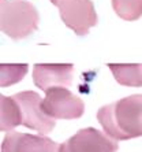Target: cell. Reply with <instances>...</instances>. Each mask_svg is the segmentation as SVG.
<instances>
[{"label": "cell", "mask_w": 142, "mask_h": 152, "mask_svg": "<svg viewBox=\"0 0 142 152\" xmlns=\"http://www.w3.org/2000/svg\"><path fill=\"white\" fill-rule=\"evenodd\" d=\"M101 127L116 141L142 136V95L128 97L101 107L97 113Z\"/></svg>", "instance_id": "6da1fadb"}, {"label": "cell", "mask_w": 142, "mask_h": 152, "mask_svg": "<svg viewBox=\"0 0 142 152\" xmlns=\"http://www.w3.org/2000/svg\"><path fill=\"white\" fill-rule=\"evenodd\" d=\"M38 21V11L28 0H0V28L12 40L30 36Z\"/></svg>", "instance_id": "7a4b0ae2"}, {"label": "cell", "mask_w": 142, "mask_h": 152, "mask_svg": "<svg viewBox=\"0 0 142 152\" xmlns=\"http://www.w3.org/2000/svg\"><path fill=\"white\" fill-rule=\"evenodd\" d=\"M43 110L53 119H78L85 113V104L66 86H53L45 92Z\"/></svg>", "instance_id": "3957f363"}, {"label": "cell", "mask_w": 142, "mask_h": 152, "mask_svg": "<svg viewBox=\"0 0 142 152\" xmlns=\"http://www.w3.org/2000/svg\"><path fill=\"white\" fill-rule=\"evenodd\" d=\"M15 102L19 104L22 113V125L32 130L38 132L40 134H48L53 130L56 125V119L51 118L43 110V99L38 93L28 91L19 92L12 96Z\"/></svg>", "instance_id": "277c9868"}, {"label": "cell", "mask_w": 142, "mask_h": 152, "mask_svg": "<svg viewBox=\"0 0 142 152\" xmlns=\"http://www.w3.org/2000/svg\"><path fill=\"white\" fill-rule=\"evenodd\" d=\"M57 8L64 25L78 36H86L89 29L97 23L92 0H60Z\"/></svg>", "instance_id": "5b68a950"}, {"label": "cell", "mask_w": 142, "mask_h": 152, "mask_svg": "<svg viewBox=\"0 0 142 152\" xmlns=\"http://www.w3.org/2000/svg\"><path fill=\"white\" fill-rule=\"evenodd\" d=\"M116 140L94 127H85L59 145V152H117Z\"/></svg>", "instance_id": "8992f818"}, {"label": "cell", "mask_w": 142, "mask_h": 152, "mask_svg": "<svg viewBox=\"0 0 142 152\" xmlns=\"http://www.w3.org/2000/svg\"><path fill=\"white\" fill-rule=\"evenodd\" d=\"M74 77V66L71 63H37L33 69V81L41 91L46 92L53 86H70Z\"/></svg>", "instance_id": "52a82bcc"}, {"label": "cell", "mask_w": 142, "mask_h": 152, "mask_svg": "<svg viewBox=\"0 0 142 152\" xmlns=\"http://www.w3.org/2000/svg\"><path fill=\"white\" fill-rule=\"evenodd\" d=\"M1 152H59V145L44 136L8 132L1 144Z\"/></svg>", "instance_id": "ba28073f"}, {"label": "cell", "mask_w": 142, "mask_h": 152, "mask_svg": "<svg viewBox=\"0 0 142 152\" xmlns=\"http://www.w3.org/2000/svg\"><path fill=\"white\" fill-rule=\"evenodd\" d=\"M115 80L126 86H142V64H117L109 63Z\"/></svg>", "instance_id": "9c48e42d"}, {"label": "cell", "mask_w": 142, "mask_h": 152, "mask_svg": "<svg viewBox=\"0 0 142 152\" xmlns=\"http://www.w3.org/2000/svg\"><path fill=\"white\" fill-rule=\"evenodd\" d=\"M1 97V117H0V129L1 132H11L18 125H22L21 107L14 97Z\"/></svg>", "instance_id": "30bf717a"}, {"label": "cell", "mask_w": 142, "mask_h": 152, "mask_svg": "<svg viewBox=\"0 0 142 152\" xmlns=\"http://www.w3.org/2000/svg\"><path fill=\"white\" fill-rule=\"evenodd\" d=\"M116 15L124 21H137L142 17V0H111Z\"/></svg>", "instance_id": "8fae6325"}, {"label": "cell", "mask_w": 142, "mask_h": 152, "mask_svg": "<svg viewBox=\"0 0 142 152\" xmlns=\"http://www.w3.org/2000/svg\"><path fill=\"white\" fill-rule=\"evenodd\" d=\"M1 77H0V85L8 86L15 82H19L28 73V64H1L0 67Z\"/></svg>", "instance_id": "7c38bea8"}, {"label": "cell", "mask_w": 142, "mask_h": 152, "mask_svg": "<svg viewBox=\"0 0 142 152\" xmlns=\"http://www.w3.org/2000/svg\"><path fill=\"white\" fill-rule=\"evenodd\" d=\"M51 3H52L53 6H57V4L60 3V0H51Z\"/></svg>", "instance_id": "4fadbf2b"}]
</instances>
